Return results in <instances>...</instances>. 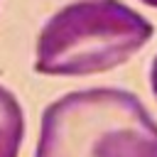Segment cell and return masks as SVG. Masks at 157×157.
<instances>
[{"label":"cell","mask_w":157,"mask_h":157,"mask_svg":"<svg viewBox=\"0 0 157 157\" xmlns=\"http://www.w3.org/2000/svg\"><path fill=\"white\" fill-rule=\"evenodd\" d=\"M140 2H145V5H150V7H157V0H140Z\"/></svg>","instance_id":"obj_4"},{"label":"cell","mask_w":157,"mask_h":157,"mask_svg":"<svg viewBox=\"0 0 157 157\" xmlns=\"http://www.w3.org/2000/svg\"><path fill=\"white\" fill-rule=\"evenodd\" d=\"M25 140V113L17 96L0 86V157H17Z\"/></svg>","instance_id":"obj_3"},{"label":"cell","mask_w":157,"mask_h":157,"mask_svg":"<svg viewBox=\"0 0 157 157\" xmlns=\"http://www.w3.org/2000/svg\"><path fill=\"white\" fill-rule=\"evenodd\" d=\"M34 157H157V123L130 91H71L44 108Z\"/></svg>","instance_id":"obj_1"},{"label":"cell","mask_w":157,"mask_h":157,"mask_svg":"<svg viewBox=\"0 0 157 157\" xmlns=\"http://www.w3.org/2000/svg\"><path fill=\"white\" fill-rule=\"evenodd\" d=\"M152 34V22L120 0H76L44 22L34 71L44 76L110 71L137 54Z\"/></svg>","instance_id":"obj_2"}]
</instances>
